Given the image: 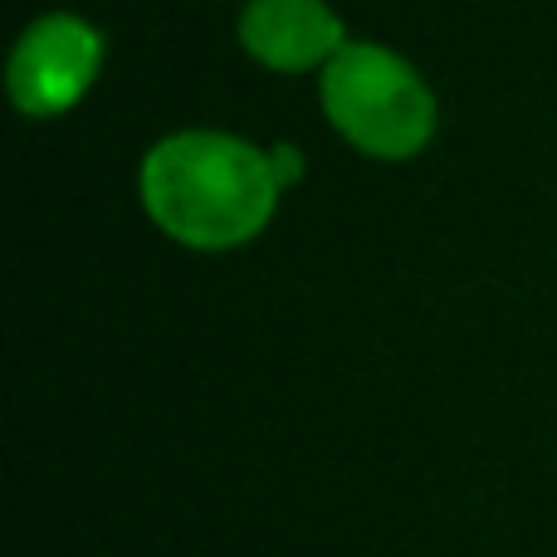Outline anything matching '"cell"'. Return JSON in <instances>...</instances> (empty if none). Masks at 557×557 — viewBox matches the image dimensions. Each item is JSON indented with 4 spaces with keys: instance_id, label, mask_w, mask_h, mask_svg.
Instances as JSON below:
<instances>
[{
    "instance_id": "6da1fadb",
    "label": "cell",
    "mask_w": 557,
    "mask_h": 557,
    "mask_svg": "<svg viewBox=\"0 0 557 557\" xmlns=\"http://www.w3.org/2000/svg\"><path fill=\"white\" fill-rule=\"evenodd\" d=\"M143 211L166 240L201 255L240 250L260 240L278 211V172L270 147L215 127L172 133L143 157L137 172Z\"/></svg>"
},
{
    "instance_id": "277c9868",
    "label": "cell",
    "mask_w": 557,
    "mask_h": 557,
    "mask_svg": "<svg viewBox=\"0 0 557 557\" xmlns=\"http://www.w3.org/2000/svg\"><path fill=\"white\" fill-rule=\"evenodd\" d=\"M235 29L245 54L274 74L327 69L347 45V29L327 0H245Z\"/></svg>"
},
{
    "instance_id": "5b68a950",
    "label": "cell",
    "mask_w": 557,
    "mask_h": 557,
    "mask_svg": "<svg viewBox=\"0 0 557 557\" xmlns=\"http://www.w3.org/2000/svg\"><path fill=\"white\" fill-rule=\"evenodd\" d=\"M270 157H274V172H278V186H284V191L304 182V152H298L294 143H274Z\"/></svg>"
},
{
    "instance_id": "3957f363",
    "label": "cell",
    "mask_w": 557,
    "mask_h": 557,
    "mask_svg": "<svg viewBox=\"0 0 557 557\" xmlns=\"http://www.w3.org/2000/svg\"><path fill=\"white\" fill-rule=\"evenodd\" d=\"M98 69H103V35L88 20L69 15V10L39 15L10 54V103L39 123L59 117L88 98V88L98 84Z\"/></svg>"
},
{
    "instance_id": "7a4b0ae2",
    "label": "cell",
    "mask_w": 557,
    "mask_h": 557,
    "mask_svg": "<svg viewBox=\"0 0 557 557\" xmlns=\"http://www.w3.org/2000/svg\"><path fill=\"white\" fill-rule=\"evenodd\" d=\"M318 98L333 133L376 162H411L431 147L441 123L431 84L411 69V59L372 39H347L337 49L323 69Z\"/></svg>"
}]
</instances>
